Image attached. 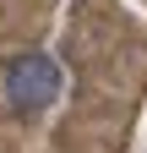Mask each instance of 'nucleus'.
<instances>
[{"label":"nucleus","mask_w":147,"mask_h":153,"mask_svg":"<svg viewBox=\"0 0 147 153\" xmlns=\"http://www.w3.org/2000/svg\"><path fill=\"white\" fill-rule=\"evenodd\" d=\"M6 99L16 115H38L60 99V66L49 55H16L6 66Z\"/></svg>","instance_id":"1"}]
</instances>
